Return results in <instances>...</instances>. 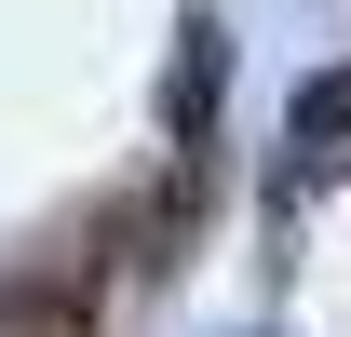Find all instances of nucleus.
Segmentation results:
<instances>
[{
  "label": "nucleus",
  "instance_id": "obj_1",
  "mask_svg": "<svg viewBox=\"0 0 351 337\" xmlns=\"http://www.w3.org/2000/svg\"><path fill=\"white\" fill-rule=\"evenodd\" d=\"M217 95H230V41L189 14V41H176V82H162V122H176V135H203V108H217Z\"/></svg>",
  "mask_w": 351,
  "mask_h": 337
},
{
  "label": "nucleus",
  "instance_id": "obj_2",
  "mask_svg": "<svg viewBox=\"0 0 351 337\" xmlns=\"http://www.w3.org/2000/svg\"><path fill=\"white\" fill-rule=\"evenodd\" d=\"M298 135H311V149H324V135H351V68H338V82H311V95H298Z\"/></svg>",
  "mask_w": 351,
  "mask_h": 337
}]
</instances>
